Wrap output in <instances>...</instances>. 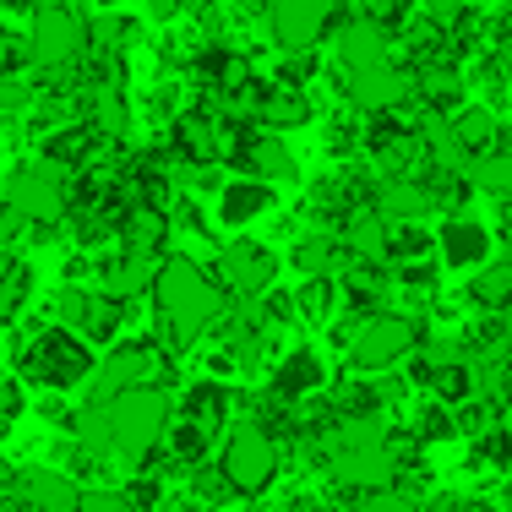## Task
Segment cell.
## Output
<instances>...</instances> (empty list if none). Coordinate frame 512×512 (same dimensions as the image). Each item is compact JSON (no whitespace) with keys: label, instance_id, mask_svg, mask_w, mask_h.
<instances>
[{"label":"cell","instance_id":"28","mask_svg":"<svg viewBox=\"0 0 512 512\" xmlns=\"http://www.w3.org/2000/svg\"><path fill=\"white\" fill-rule=\"evenodd\" d=\"M404 425L414 431V442H420V447H447V442H458V409L436 404V398H425V393L409 404Z\"/></svg>","mask_w":512,"mask_h":512},{"label":"cell","instance_id":"39","mask_svg":"<svg viewBox=\"0 0 512 512\" xmlns=\"http://www.w3.org/2000/svg\"><path fill=\"white\" fill-rule=\"evenodd\" d=\"M229 11H235V17H246V22H256V17H267V6H273V0H224Z\"/></svg>","mask_w":512,"mask_h":512},{"label":"cell","instance_id":"2","mask_svg":"<svg viewBox=\"0 0 512 512\" xmlns=\"http://www.w3.org/2000/svg\"><path fill=\"white\" fill-rule=\"evenodd\" d=\"M148 306H153L158 316H164V322H175V333L186 338V349H197L202 338L213 333V322L224 316L229 295L213 284L207 262H197V256H180V251H169L164 262H158V273H153Z\"/></svg>","mask_w":512,"mask_h":512},{"label":"cell","instance_id":"25","mask_svg":"<svg viewBox=\"0 0 512 512\" xmlns=\"http://www.w3.org/2000/svg\"><path fill=\"white\" fill-rule=\"evenodd\" d=\"M425 398H436V404L447 409H463L469 398H480V365L474 360H447V365H431L425 371Z\"/></svg>","mask_w":512,"mask_h":512},{"label":"cell","instance_id":"20","mask_svg":"<svg viewBox=\"0 0 512 512\" xmlns=\"http://www.w3.org/2000/svg\"><path fill=\"white\" fill-rule=\"evenodd\" d=\"M284 262L295 267V278H338L355 256H349V246L338 235H327V229H300V235L289 240Z\"/></svg>","mask_w":512,"mask_h":512},{"label":"cell","instance_id":"17","mask_svg":"<svg viewBox=\"0 0 512 512\" xmlns=\"http://www.w3.org/2000/svg\"><path fill=\"white\" fill-rule=\"evenodd\" d=\"M99 142L104 137L88 120H66V126H50L44 137H33V158L60 169V175H77V169H88V158L99 153Z\"/></svg>","mask_w":512,"mask_h":512},{"label":"cell","instance_id":"12","mask_svg":"<svg viewBox=\"0 0 512 512\" xmlns=\"http://www.w3.org/2000/svg\"><path fill=\"white\" fill-rule=\"evenodd\" d=\"M66 180H71V175H60V169H50V164H39V158H33V164H17V169H11L6 186H0V197L17 207L28 224H55V218L71 213Z\"/></svg>","mask_w":512,"mask_h":512},{"label":"cell","instance_id":"26","mask_svg":"<svg viewBox=\"0 0 512 512\" xmlns=\"http://www.w3.org/2000/svg\"><path fill=\"white\" fill-rule=\"evenodd\" d=\"M295 316L300 327H333L338 316H344V289H338V278H300L295 284Z\"/></svg>","mask_w":512,"mask_h":512},{"label":"cell","instance_id":"33","mask_svg":"<svg viewBox=\"0 0 512 512\" xmlns=\"http://www.w3.org/2000/svg\"><path fill=\"white\" fill-rule=\"evenodd\" d=\"M469 175H474V191H480V197H491V202L512 197V142H507L502 153L480 158V164H474Z\"/></svg>","mask_w":512,"mask_h":512},{"label":"cell","instance_id":"43","mask_svg":"<svg viewBox=\"0 0 512 512\" xmlns=\"http://www.w3.org/2000/svg\"><path fill=\"white\" fill-rule=\"evenodd\" d=\"M11 431H17V420H11L6 409H0V447H6V436H11Z\"/></svg>","mask_w":512,"mask_h":512},{"label":"cell","instance_id":"19","mask_svg":"<svg viewBox=\"0 0 512 512\" xmlns=\"http://www.w3.org/2000/svg\"><path fill=\"white\" fill-rule=\"evenodd\" d=\"M322 120V99L316 93H289L262 82V99H256V126L278 131V137H295V131H311Z\"/></svg>","mask_w":512,"mask_h":512},{"label":"cell","instance_id":"24","mask_svg":"<svg viewBox=\"0 0 512 512\" xmlns=\"http://www.w3.org/2000/svg\"><path fill=\"white\" fill-rule=\"evenodd\" d=\"M458 300L469 306V316H512V256H496L491 267H480Z\"/></svg>","mask_w":512,"mask_h":512},{"label":"cell","instance_id":"40","mask_svg":"<svg viewBox=\"0 0 512 512\" xmlns=\"http://www.w3.org/2000/svg\"><path fill=\"white\" fill-rule=\"evenodd\" d=\"M17 480H22V469H17V458L0 447V491H17Z\"/></svg>","mask_w":512,"mask_h":512},{"label":"cell","instance_id":"14","mask_svg":"<svg viewBox=\"0 0 512 512\" xmlns=\"http://www.w3.org/2000/svg\"><path fill=\"white\" fill-rule=\"evenodd\" d=\"M229 120L207 115V109H186L180 120L164 126V148L175 153V164H202V169H224V148H229Z\"/></svg>","mask_w":512,"mask_h":512},{"label":"cell","instance_id":"18","mask_svg":"<svg viewBox=\"0 0 512 512\" xmlns=\"http://www.w3.org/2000/svg\"><path fill=\"white\" fill-rule=\"evenodd\" d=\"M224 229L213 224V207H207L202 197H186L180 191V202L169 207V251H180V256H213L218 246H224Z\"/></svg>","mask_w":512,"mask_h":512},{"label":"cell","instance_id":"30","mask_svg":"<svg viewBox=\"0 0 512 512\" xmlns=\"http://www.w3.org/2000/svg\"><path fill=\"white\" fill-rule=\"evenodd\" d=\"M387 262H425L436 256V224L431 218H404V224H387Z\"/></svg>","mask_w":512,"mask_h":512},{"label":"cell","instance_id":"6","mask_svg":"<svg viewBox=\"0 0 512 512\" xmlns=\"http://www.w3.org/2000/svg\"><path fill=\"white\" fill-rule=\"evenodd\" d=\"M109 420H115V458L126 469H142L158 453V442H164L175 404H169L164 387H131V393L109 398Z\"/></svg>","mask_w":512,"mask_h":512},{"label":"cell","instance_id":"9","mask_svg":"<svg viewBox=\"0 0 512 512\" xmlns=\"http://www.w3.org/2000/svg\"><path fill=\"white\" fill-rule=\"evenodd\" d=\"M349 17H355L349 0H273L267 33H273L278 50H322Z\"/></svg>","mask_w":512,"mask_h":512},{"label":"cell","instance_id":"8","mask_svg":"<svg viewBox=\"0 0 512 512\" xmlns=\"http://www.w3.org/2000/svg\"><path fill=\"white\" fill-rule=\"evenodd\" d=\"M28 44L33 71H66L88 55V11L77 0H60V6H39V17L22 33Z\"/></svg>","mask_w":512,"mask_h":512},{"label":"cell","instance_id":"37","mask_svg":"<svg viewBox=\"0 0 512 512\" xmlns=\"http://www.w3.org/2000/svg\"><path fill=\"white\" fill-rule=\"evenodd\" d=\"M463 6H469V0H414V11H420V17H431V22H453Z\"/></svg>","mask_w":512,"mask_h":512},{"label":"cell","instance_id":"31","mask_svg":"<svg viewBox=\"0 0 512 512\" xmlns=\"http://www.w3.org/2000/svg\"><path fill=\"white\" fill-rule=\"evenodd\" d=\"M387 267H393V295L420 300V306L431 311V300L442 295V262L425 256V262H387Z\"/></svg>","mask_w":512,"mask_h":512},{"label":"cell","instance_id":"38","mask_svg":"<svg viewBox=\"0 0 512 512\" xmlns=\"http://www.w3.org/2000/svg\"><path fill=\"white\" fill-rule=\"evenodd\" d=\"M142 11H148L153 22H180L186 17V0H142Z\"/></svg>","mask_w":512,"mask_h":512},{"label":"cell","instance_id":"5","mask_svg":"<svg viewBox=\"0 0 512 512\" xmlns=\"http://www.w3.org/2000/svg\"><path fill=\"white\" fill-rule=\"evenodd\" d=\"M131 387H164V393L175 387V360H169L148 333L109 344L104 355H99V371H93V382H88V393H82V398H99V404H109V398L131 393Z\"/></svg>","mask_w":512,"mask_h":512},{"label":"cell","instance_id":"21","mask_svg":"<svg viewBox=\"0 0 512 512\" xmlns=\"http://www.w3.org/2000/svg\"><path fill=\"white\" fill-rule=\"evenodd\" d=\"M77 496H82V485L66 469H22V480H17L22 512H77Z\"/></svg>","mask_w":512,"mask_h":512},{"label":"cell","instance_id":"45","mask_svg":"<svg viewBox=\"0 0 512 512\" xmlns=\"http://www.w3.org/2000/svg\"><path fill=\"white\" fill-rule=\"evenodd\" d=\"M0 175H6V137H0Z\"/></svg>","mask_w":512,"mask_h":512},{"label":"cell","instance_id":"29","mask_svg":"<svg viewBox=\"0 0 512 512\" xmlns=\"http://www.w3.org/2000/svg\"><path fill=\"white\" fill-rule=\"evenodd\" d=\"M327 77V55L322 50H278L267 82L273 88H289V93H316V82Z\"/></svg>","mask_w":512,"mask_h":512},{"label":"cell","instance_id":"15","mask_svg":"<svg viewBox=\"0 0 512 512\" xmlns=\"http://www.w3.org/2000/svg\"><path fill=\"white\" fill-rule=\"evenodd\" d=\"M327 44H333L327 60L338 71H376V66H393L398 60V33L382 28V22H365V17H349Z\"/></svg>","mask_w":512,"mask_h":512},{"label":"cell","instance_id":"3","mask_svg":"<svg viewBox=\"0 0 512 512\" xmlns=\"http://www.w3.org/2000/svg\"><path fill=\"white\" fill-rule=\"evenodd\" d=\"M349 333H344V365L360 376H393L404 371V360L420 349L425 322L409 311H376V316H344Z\"/></svg>","mask_w":512,"mask_h":512},{"label":"cell","instance_id":"1","mask_svg":"<svg viewBox=\"0 0 512 512\" xmlns=\"http://www.w3.org/2000/svg\"><path fill=\"white\" fill-rule=\"evenodd\" d=\"M99 355L104 349H93L66 322H33L28 316V322H17L6 333V365L33 398L39 393H66V398L88 393L93 371H99Z\"/></svg>","mask_w":512,"mask_h":512},{"label":"cell","instance_id":"44","mask_svg":"<svg viewBox=\"0 0 512 512\" xmlns=\"http://www.w3.org/2000/svg\"><path fill=\"white\" fill-rule=\"evenodd\" d=\"M502 71H507V88H512V55H502Z\"/></svg>","mask_w":512,"mask_h":512},{"label":"cell","instance_id":"35","mask_svg":"<svg viewBox=\"0 0 512 512\" xmlns=\"http://www.w3.org/2000/svg\"><path fill=\"white\" fill-rule=\"evenodd\" d=\"M77 512H126V496H120V485H88L77 496Z\"/></svg>","mask_w":512,"mask_h":512},{"label":"cell","instance_id":"32","mask_svg":"<svg viewBox=\"0 0 512 512\" xmlns=\"http://www.w3.org/2000/svg\"><path fill=\"white\" fill-rule=\"evenodd\" d=\"M186 496L202 512H224L229 502H235V485H229V474L218 469V463H207V469H191L186 474Z\"/></svg>","mask_w":512,"mask_h":512},{"label":"cell","instance_id":"22","mask_svg":"<svg viewBox=\"0 0 512 512\" xmlns=\"http://www.w3.org/2000/svg\"><path fill=\"white\" fill-rule=\"evenodd\" d=\"M447 131H453L458 137V148L474 158V164H480V158H491V153H502L507 148V120L502 115H491V109L485 104H463L453 120H447Z\"/></svg>","mask_w":512,"mask_h":512},{"label":"cell","instance_id":"34","mask_svg":"<svg viewBox=\"0 0 512 512\" xmlns=\"http://www.w3.org/2000/svg\"><path fill=\"white\" fill-rule=\"evenodd\" d=\"M349 512H420V502L414 496H404L398 485H387V491H365L349 502Z\"/></svg>","mask_w":512,"mask_h":512},{"label":"cell","instance_id":"23","mask_svg":"<svg viewBox=\"0 0 512 512\" xmlns=\"http://www.w3.org/2000/svg\"><path fill=\"white\" fill-rule=\"evenodd\" d=\"M376 213H382L387 224H404V218H431V213H442V207H436V191L425 175H398V180H382V186H376Z\"/></svg>","mask_w":512,"mask_h":512},{"label":"cell","instance_id":"13","mask_svg":"<svg viewBox=\"0 0 512 512\" xmlns=\"http://www.w3.org/2000/svg\"><path fill=\"white\" fill-rule=\"evenodd\" d=\"M207 207H213V224L224 235H251L256 224H267L278 213V186H267L256 175H224V186L207 197Z\"/></svg>","mask_w":512,"mask_h":512},{"label":"cell","instance_id":"27","mask_svg":"<svg viewBox=\"0 0 512 512\" xmlns=\"http://www.w3.org/2000/svg\"><path fill=\"white\" fill-rule=\"evenodd\" d=\"M469 474H480V491H491L496 480H512V425H496V431L474 436Z\"/></svg>","mask_w":512,"mask_h":512},{"label":"cell","instance_id":"7","mask_svg":"<svg viewBox=\"0 0 512 512\" xmlns=\"http://www.w3.org/2000/svg\"><path fill=\"white\" fill-rule=\"evenodd\" d=\"M207 273H213V284L224 289L229 300H256L262 289L278 284V273H284V256H278L273 240L229 235L224 246L207 256Z\"/></svg>","mask_w":512,"mask_h":512},{"label":"cell","instance_id":"36","mask_svg":"<svg viewBox=\"0 0 512 512\" xmlns=\"http://www.w3.org/2000/svg\"><path fill=\"white\" fill-rule=\"evenodd\" d=\"M22 235H28V218H22L17 207H11L6 197H0V246H17Z\"/></svg>","mask_w":512,"mask_h":512},{"label":"cell","instance_id":"10","mask_svg":"<svg viewBox=\"0 0 512 512\" xmlns=\"http://www.w3.org/2000/svg\"><path fill=\"white\" fill-rule=\"evenodd\" d=\"M496 224L485 213H474V207H458V213H442V224H436V262H442V273H458V278H474L480 267L496 262Z\"/></svg>","mask_w":512,"mask_h":512},{"label":"cell","instance_id":"42","mask_svg":"<svg viewBox=\"0 0 512 512\" xmlns=\"http://www.w3.org/2000/svg\"><path fill=\"white\" fill-rule=\"evenodd\" d=\"M0 512H22V502H17V491H0Z\"/></svg>","mask_w":512,"mask_h":512},{"label":"cell","instance_id":"16","mask_svg":"<svg viewBox=\"0 0 512 512\" xmlns=\"http://www.w3.org/2000/svg\"><path fill=\"white\" fill-rule=\"evenodd\" d=\"M175 414L224 436L229 425L240 420V387L235 382H218V376H186L180 393H175Z\"/></svg>","mask_w":512,"mask_h":512},{"label":"cell","instance_id":"11","mask_svg":"<svg viewBox=\"0 0 512 512\" xmlns=\"http://www.w3.org/2000/svg\"><path fill=\"white\" fill-rule=\"evenodd\" d=\"M262 393L273 398V404H289V409H300V404H311V398H322L327 387H333V371H327V355L316 344H284L278 349V360L267 365V376H262Z\"/></svg>","mask_w":512,"mask_h":512},{"label":"cell","instance_id":"41","mask_svg":"<svg viewBox=\"0 0 512 512\" xmlns=\"http://www.w3.org/2000/svg\"><path fill=\"white\" fill-rule=\"evenodd\" d=\"M22 267V256H17V246H0V284H6L11 273Z\"/></svg>","mask_w":512,"mask_h":512},{"label":"cell","instance_id":"4","mask_svg":"<svg viewBox=\"0 0 512 512\" xmlns=\"http://www.w3.org/2000/svg\"><path fill=\"white\" fill-rule=\"evenodd\" d=\"M284 447H278V436H267L256 420H235L224 431V453H218V469L229 474V485H235V496H246V502H262V496L278 491V480H284Z\"/></svg>","mask_w":512,"mask_h":512}]
</instances>
